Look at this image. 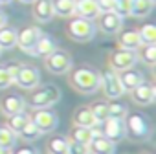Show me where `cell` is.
<instances>
[{"mask_svg": "<svg viewBox=\"0 0 156 154\" xmlns=\"http://www.w3.org/2000/svg\"><path fill=\"white\" fill-rule=\"evenodd\" d=\"M66 154H88V145L77 143V141H68V152Z\"/></svg>", "mask_w": 156, "mask_h": 154, "instance_id": "cell-36", "label": "cell"}, {"mask_svg": "<svg viewBox=\"0 0 156 154\" xmlns=\"http://www.w3.org/2000/svg\"><path fill=\"white\" fill-rule=\"evenodd\" d=\"M132 92V99H134V103L136 105H141V107H149V105H152L154 103V99H156V88L152 86V85H149V83H141V85H138L134 90H130Z\"/></svg>", "mask_w": 156, "mask_h": 154, "instance_id": "cell-13", "label": "cell"}, {"mask_svg": "<svg viewBox=\"0 0 156 154\" xmlns=\"http://www.w3.org/2000/svg\"><path fill=\"white\" fill-rule=\"evenodd\" d=\"M42 35V31L37 28V26H30V28H24L20 31H17V46L26 51V53H31L33 46L37 44L39 37Z\"/></svg>", "mask_w": 156, "mask_h": 154, "instance_id": "cell-12", "label": "cell"}, {"mask_svg": "<svg viewBox=\"0 0 156 154\" xmlns=\"http://www.w3.org/2000/svg\"><path fill=\"white\" fill-rule=\"evenodd\" d=\"M57 50V44H55V40L50 37V35H41L39 37V40H37V44L33 46V50H31V53L30 55H35V57H48L51 51H55Z\"/></svg>", "mask_w": 156, "mask_h": 154, "instance_id": "cell-19", "label": "cell"}, {"mask_svg": "<svg viewBox=\"0 0 156 154\" xmlns=\"http://www.w3.org/2000/svg\"><path fill=\"white\" fill-rule=\"evenodd\" d=\"M17 143V134L13 130H9L8 127L0 128V149H13Z\"/></svg>", "mask_w": 156, "mask_h": 154, "instance_id": "cell-27", "label": "cell"}, {"mask_svg": "<svg viewBox=\"0 0 156 154\" xmlns=\"http://www.w3.org/2000/svg\"><path fill=\"white\" fill-rule=\"evenodd\" d=\"M17 46V30L9 26L0 28V50H11Z\"/></svg>", "mask_w": 156, "mask_h": 154, "instance_id": "cell-24", "label": "cell"}, {"mask_svg": "<svg viewBox=\"0 0 156 154\" xmlns=\"http://www.w3.org/2000/svg\"><path fill=\"white\" fill-rule=\"evenodd\" d=\"M118 77H119V83H121V86H123L125 92H130V90H134L138 85L143 83V73H141L140 70H134V68L121 70V72L118 73Z\"/></svg>", "mask_w": 156, "mask_h": 154, "instance_id": "cell-14", "label": "cell"}, {"mask_svg": "<svg viewBox=\"0 0 156 154\" xmlns=\"http://www.w3.org/2000/svg\"><path fill=\"white\" fill-rule=\"evenodd\" d=\"M13 83L24 90H33L41 83V72L35 66H22L19 64V70L13 77Z\"/></svg>", "mask_w": 156, "mask_h": 154, "instance_id": "cell-4", "label": "cell"}, {"mask_svg": "<svg viewBox=\"0 0 156 154\" xmlns=\"http://www.w3.org/2000/svg\"><path fill=\"white\" fill-rule=\"evenodd\" d=\"M138 59H141L145 64L152 66L156 62V44H143L141 53L138 55Z\"/></svg>", "mask_w": 156, "mask_h": 154, "instance_id": "cell-31", "label": "cell"}, {"mask_svg": "<svg viewBox=\"0 0 156 154\" xmlns=\"http://www.w3.org/2000/svg\"><path fill=\"white\" fill-rule=\"evenodd\" d=\"M119 46H121L123 50H132V51L140 50V48H141V39H140L138 31H134V30L123 31V33L119 35Z\"/></svg>", "mask_w": 156, "mask_h": 154, "instance_id": "cell-22", "label": "cell"}, {"mask_svg": "<svg viewBox=\"0 0 156 154\" xmlns=\"http://www.w3.org/2000/svg\"><path fill=\"white\" fill-rule=\"evenodd\" d=\"M75 17H81V19H88L94 20L99 15V8L96 0H75V9H73Z\"/></svg>", "mask_w": 156, "mask_h": 154, "instance_id": "cell-16", "label": "cell"}, {"mask_svg": "<svg viewBox=\"0 0 156 154\" xmlns=\"http://www.w3.org/2000/svg\"><path fill=\"white\" fill-rule=\"evenodd\" d=\"M6 22H8V17H6V13H4V11H0V28H2V26H6Z\"/></svg>", "mask_w": 156, "mask_h": 154, "instance_id": "cell-39", "label": "cell"}, {"mask_svg": "<svg viewBox=\"0 0 156 154\" xmlns=\"http://www.w3.org/2000/svg\"><path fill=\"white\" fill-rule=\"evenodd\" d=\"M15 154H39V150L33 149V147H22V149H19Z\"/></svg>", "mask_w": 156, "mask_h": 154, "instance_id": "cell-38", "label": "cell"}, {"mask_svg": "<svg viewBox=\"0 0 156 154\" xmlns=\"http://www.w3.org/2000/svg\"><path fill=\"white\" fill-rule=\"evenodd\" d=\"M90 110H92V114H94V117H96L98 123H103V121H107L110 117V114H108V103H103V101L94 103L90 107Z\"/></svg>", "mask_w": 156, "mask_h": 154, "instance_id": "cell-30", "label": "cell"}, {"mask_svg": "<svg viewBox=\"0 0 156 154\" xmlns=\"http://www.w3.org/2000/svg\"><path fill=\"white\" fill-rule=\"evenodd\" d=\"M61 99V90L53 85H48V86H42L39 88L35 94L30 96V99L26 101V105H30L31 108H48L51 105H55L57 101Z\"/></svg>", "mask_w": 156, "mask_h": 154, "instance_id": "cell-3", "label": "cell"}, {"mask_svg": "<svg viewBox=\"0 0 156 154\" xmlns=\"http://www.w3.org/2000/svg\"><path fill=\"white\" fill-rule=\"evenodd\" d=\"M33 17L39 22H50L53 19V4L51 0H35L33 2Z\"/></svg>", "mask_w": 156, "mask_h": 154, "instance_id": "cell-18", "label": "cell"}, {"mask_svg": "<svg viewBox=\"0 0 156 154\" xmlns=\"http://www.w3.org/2000/svg\"><path fill=\"white\" fill-rule=\"evenodd\" d=\"M66 31L68 35L77 40V42H88L94 39L96 35V24L94 20H88V19H81V17H73L68 26H66Z\"/></svg>", "mask_w": 156, "mask_h": 154, "instance_id": "cell-2", "label": "cell"}, {"mask_svg": "<svg viewBox=\"0 0 156 154\" xmlns=\"http://www.w3.org/2000/svg\"><path fill=\"white\" fill-rule=\"evenodd\" d=\"M19 2H22V4H33L35 0H19Z\"/></svg>", "mask_w": 156, "mask_h": 154, "instance_id": "cell-41", "label": "cell"}, {"mask_svg": "<svg viewBox=\"0 0 156 154\" xmlns=\"http://www.w3.org/2000/svg\"><path fill=\"white\" fill-rule=\"evenodd\" d=\"M0 55H2V50H0Z\"/></svg>", "mask_w": 156, "mask_h": 154, "instance_id": "cell-43", "label": "cell"}, {"mask_svg": "<svg viewBox=\"0 0 156 154\" xmlns=\"http://www.w3.org/2000/svg\"><path fill=\"white\" fill-rule=\"evenodd\" d=\"M121 26H123V17H119L114 11H105V13L98 15V28L107 35L118 33L121 30Z\"/></svg>", "mask_w": 156, "mask_h": 154, "instance_id": "cell-11", "label": "cell"}, {"mask_svg": "<svg viewBox=\"0 0 156 154\" xmlns=\"http://www.w3.org/2000/svg\"><path fill=\"white\" fill-rule=\"evenodd\" d=\"M125 125H127V134H130L136 139H147L151 136V125L147 117L141 114H130Z\"/></svg>", "mask_w": 156, "mask_h": 154, "instance_id": "cell-8", "label": "cell"}, {"mask_svg": "<svg viewBox=\"0 0 156 154\" xmlns=\"http://www.w3.org/2000/svg\"><path fill=\"white\" fill-rule=\"evenodd\" d=\"M154 9V0H130V17L145 19Z\"/></svg>", "mask_w": 156, "mask_h": 154, "instance_id": "cell-21", "label": "cell"}, {"mask_svg": "<svg viewBox=\"0 0 156 154\" xmlns=\"http://www.w3.org/2000/svg\"><path fill=\"white\" fill-rule=\"evenodd\" d=\"M105 138H108L110 141L118 143L121 139H125L127 136V125H125V119H119V117H108L107 121H103V132H101Z\"/></svg>", "mask_w": 156, "mask_h": 154, "instance_id": "cell-9", "label": "cell"}, {"mask_svg": "<svg viewBox=\"0 0 156 154\" xmlns=\"http://www.w3.org/2000/svg\"><path fill=\"white\" fill-rule=\"evenodd\" d=\"M24 107H26V101H24L20 96H8V97L2 99V103H0V108H2V112H4L8 117L13 116V114L22 112Z\"/></svg>", "mask_w": 156, "mask_h": 154, "instance_id": "cell-20", "label": "cell"}, {"mask_svg": "<svg viewBox=\"0 0 156 154\" xmlns=\"http://www.w3.org/2000/svg\"><path fill=\"white\" fill-rule=\"evenodd\" d=\"M73 123L79 127H88V128H94L96 125H99L90 108H77L73 114Z\"/></svg>", "mask_w": 156, "mask_h": 154, "instance_id": "cell-23", "label": "cell"}, {"mask_svg": "<svg viewBox=\"0 0 156 154\" xmlns=\"http://www.w3.org/2000/svg\"><path fill=\"white\" fill-rule=\"evenodd\" d=\"M70 81H72V86L81 94H94V92H98L101 88L99 73L90 70V68H77L72 73Z\"/></svg>", "mask_w": 156, "mask_h": 154, "instance_id": "cell-1", "label": "cell"}, {"mask_svg": "<svg viewBox=\"0 0 156 154\" xmlns=\"http://www.w3.org/2000/svg\"><path fill=\"white\" fill-rule=\"evenodd\" d=\"M114 152H116V143L105 138L103 134H96L88 143V154H114Z\"/></svg>", "mask_w": 156, "mask_h": 154, "instance_id": "cell-15", "label": "cell"}, {"mask_svg": "<svg viewBox=\"0 0 156 154\" xmlns=\"http://www.w3.org/2000/svg\"><path fill=\"white\" fill-rule=\"evenodd\" d=\"M127 107L123 105V103H119V101H112L110 105H108V114H110V117H119V119H125L127 117Z\"/></svg>", "mask_w": 156, "mask_h": 154, "instance_id": "cell-33", "label": "cell"}, {"mask_svg": "<svg viewBox=\"0 0 156 154\" xmlns=\"http://www.w3.org/2000/svg\"><path fill=\"white\" fill-rule=\"evenodd\" d=\"M11 0H0V4H9Z\"/></svg>", "mask_w": 156, "mask_h": 154, "instance_id": "cell-42", "label": "cell"}, {"mask_svg": "<svg viewBox=\"0 0 156 154\" xmlns=\"http://www.w3.org/2000/svg\"><path fill=\"white\" fill-rule=\"evenodd\" d=\"M114 13H118L119 17H129L130 15V0H116L114 4Z\"/></svg>", "mask_w": 156, "mask_h": 154, "instance_id": "cell-34", "label": "cell"}, {"mask_svg": "<svg viewBox=\"0 0 156 154\" xmlns=\"http://www.w3.org/2000/svg\"><path fill=\"white\" fill-rule=\"evenodd\" d=\"M96 134H101V132H99V128H98V125H96L94 128H88V127H79V125H75V127L70 130V141H77V143L88 145Z\"/></svg>", "mask_w": 156, "mask_h": 154, "instance_id": "cell-17", "label": "cell"}, {"mask_svg": "<svg viewBox=\"0 0 156 154\" xmlns=\"http://www.w3.org/2000/svg\"><path fill=\"white\" fill-rule=\"evenodd\" d=\"M30 121V116L22 110V112H19V114H13V116H9V121H8V128L9 130H13L15 134H19L24 127H26V123Z\"/></svg>", "mask_w": 156, "mask_h": 154, "instance_id": "cell-26", "label": "cell"}, {"mask_svg": "<svg viewBox=\"0 0 156 154\" xmlns=\"http://www.w3.org/2000/svg\"><path fill=\"white\" fill-rule=\"evenodd\" d=\"M0 154H11L9 149H0Z\"/></svg>", "mask_w": 156, "mask_h": 154, "instance_id": "cell-40", "label": "cell"}, {"mask_svg": "<svg viewBox=\"0 0 156 154\" xmlns=\"http://www.w3.org/2000/svg\"><path fill=\"white\" fill-rule=\"evenodd\" d=\"M136 62H138V53L132 51V50H123L121 48V50H118L110 55V68L116 70V72L132 68Z\"/></svg>", "mask_w": 156, "mask_h": 154, "instance_id": "cell-10", "label": "cell"}, {"mask_svg": "<svg viewBox=\"0 0 156 154\" xmlns=\"http://www.w3.org/2000/svg\"><path fill=\"white\" fill-rule=\"evenodd\" d=\"M30 121L39 128L41 134L51 132V130H55L57 125H59V117H57V114L51 112V110H48V108H37V110L33 112V116L30 117Z\"/></svg>", "mask_w": 156, "mask_h": 154, "instance_id": "cell-6", "label": "cell"}, {"mask_svg": "<svg viewBox=\"0 0 156 154\" xmlns=\"http://www.w3.org/2000/svg\"><path fill=\"white\" fill-rule=\"evenodd\" d=\"M99 77H101V88H103V92H105L107 97L118 99V97H121L125 94V90H123V86L119 83V77H118V72L116 70L107 68L103 73H99Z\"/></svg>", "mask_w": 156, "mask_h": 154, "instance_id": "cell-5", "label": "cell"}, {"mask_svg": "<svg viewBox=\"0 0 156 154\" xmlns=\"http://www.w3.org/2000/svg\"><path fill=\"white\" fill-rule=\"evenodd\" d=\"M9 85H13V77H11V73L8 72L6 66H0V90L8 88Z\"/></svg>", "mask_w": 156, "mask_h": 154, "instance_id": "cell-35", "label": "cell"}, {"mask_svg": "<svg viewBox=\"0 0 156 154\" xmlns=\"http://www.w3.org/2000/svg\"><path fill=\"white\" fill-rule=\"evenodd\" d=\"M96 2H98L99 13H105V11H114V4H116V0H96Z\"/></svg>", "mask_w": 156, "mask_h": 154, "instance_id": "cell-37", "label": "cell"}, {"mask_svg": "<svg viewBox=\"0 0 156 154\" xmlns=\"http://www.w3.org/2000/svg\"><path fill=\"white\" fill-rule=\"evenodd\" d=\"M19 136H20V138H24L26 141H35V139H39V138H41V132H39V128H37L31 121H28V123H26V127L19 132Z\"/></svg>", "mask_w": 156, "mask_h": 154, "instance_id": "cell-32", "label": "cell"}, {"mask_svg": "<svg viewBox=\"0 0 156 154\" xmlns=\"http://www.w3.org/2000/svg\"><path fill=\"white\" fill-rule=\"evenodd\" d=\"M46 59V68L55 73V75H62V73H68L70 68H72V57L66 53V51H61V50H55L51 51Z\"/></svg>", "mask_w": 156, "mask_h": 154, "instance_id": "cell-7", "label": "cell"}, {"mask_svg": "<svg viewBox=\"0 0 156 154\" xmlns=\"http://www.w3.org/2000/svg\"><path fill=\"white\" fill-rule=\"evenodd\" d=\"M48 150H50V154H66L68 152V139L62 136L53 138L48 143Z\"/></svg>", "mask_w": 156, "mask_h": 154, "instance_id": "cell-28", "label": "cell"}, {"mask_svg": "<svg viewBox=\"0 0 156 154\" xmlns=\"http://www.w3.org/2000/svg\"><path fill=\"white\" fill-rule=\"evenodd\" d=\"M138 35L141 39V46L143 44H156V28L152 24L141 26V30L138 31Z\"/></svg>", "mask_w": 156, "mask_h": 154, "instance_id": "cell-29", "label": "cell"}, {"mask_svg": "<svg viewBox=\"0 0 156 154\" xmlns=\"http://www.w3.org/2000/svg\"><path fill=\"white\" fill-rule=\"evenodd\" d=\"M53 4V13L59 17H73V9H75V0H51Z\"/></svg>", "mask_w": 156, "mask_h": 154, "instance_id": "cell-25", "label": "cell"}]
</instances>
